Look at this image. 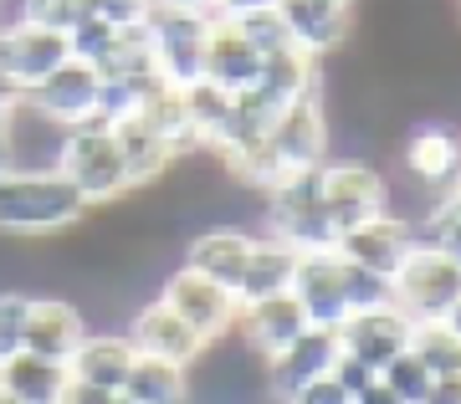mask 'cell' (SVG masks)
I'll use <instances>...</instances> for the list:
<instances>
[{
    "label": "cell",
    "instance_id": "6da1fadb",
    "mask_svg": "<svg viewBox=\"0 0 461 404\" xmlns=\"http://www.w3.org/2000/svg\"><path fill=\"white\" fill-rule=\"evenodd\" d=\"M93 215L62 169H11L0 179V236L11 241H57Z\"/></svg>",
    "mask_w": 461,
    "mask_h": 404
},
{
    "label": "cell",
    "instance_id": "7a4b0ae2",
    "mask_svg": "<svg viewBox=\"0 0 461 404\" xmlns=\"http://www.w3.org/2000/svg\"><path fill=\"white\" fill-rule=\"evenodd\" d=\"M318 169H293L272 190H262V230L257 236H272L293 251H333L339 246V230L329 226L323 194H318Z\"/></svg>",
    "mask_w": 461,
    "mask_h": 404
},
{
    "label": "cell",
    "instance_id": "3957f363",
    "mask_svg": "<svg viewBox=\"0 0 461 404\" xmlns=\"http://www.w3.org/2000/svg\"><path fill=\"white\" fill-rule=\"evenodd\" d=\"M77 194H83L93 211H108L118 200H129V169H123V154H118V139L108 129V118H83L77 129H67L62 159H57Z\"/></svg>",
    "mask_w": 461,
    "mask_h": 404
},
{
    "label": "cell",
    "instance_id": "277c9868",
    "mask_svg": "<svg viewBox=\"0 0 461 404\" xmlns=\"http://www.w3.org/2000/svg\"><path fill=\"white\" fill-rule=\"evenodd\" d=\"M461 297V266L441 246H411V256L400 261L390 276V302H395L415 328L420 323H446Z\"/></svg>",
    "mask_w": 461,
    "mask_h": 404
},
{
    "label": "cell",
    "instance_id": "5b68a950",
    "mask_svg": "<svg viewBox=\"0 0 461 404\" xmlns=\"http://www.w3.org/2000/svg\"><path fill=\"white\" fill-rule=\"evenodd\" d=\"M149 47H154V67L169 87H190L200 82V62H205V36H211V11H190V5H165L154 0L149 11Z\"/></svg>",
    "mask_w": 461,
    "mask_h": 404
},
{
    "label": "cell",
    "instance_id": "8992f818",
    "mask_svg": "<svg viewBox=\"0 0 461 404\" xmlns=\"http://www.w3.org/2000/svg\"><path fill=\"white\" fill-rule=\"evenodd\" d=\"M272 148H277L282 169H318V164L333 159V113H329V97L323 87L318 93L293 97L277 118H272Z\"/></svg>",
    "mask_w": 461,
    "mask_h": 404
},
{
    "label": "cell",
    "instance_id": "52a82bcc",
    "mask_svg": "<svg viewBox=\"0 0 461 404\" xmlns=\"http://www.w3.org/2000/svg\"><path fill=\"white\" fill-rule=\"evenodd\" d=\"M318 194H323L329 226L344 236L384 215V169H375L369 159H329L318 169Z\"/></svg>",
    "mask_w": 461,
    "mask_h": 404
},
{
    "label": "cell",
    "instance_id": "ba28073f",
    "mask_svg": "<svg viewBox=\"0 0 461 404\" xmlns=\"http://www.w3.org/2000/svg\"><path fill=\"white\" fill-rule=\"evenodd\" d=\"M72 57V41L62 31L32 26V21H0V82L11 93H32L36 82H47L57 67Z\"/></svg>",
    "mask_w": 461,
    "mask_h": 404
},
{
    "label": "cell",
    "instance_id": "9c48e42d",
    "mask_svg": "<svg viewBox=\"0 0 461 404\" xmlns=\"http://www.w3.org/2000/svg\"><path fill=\"white\" fill-rule=\"evenodd\" d=\"M159 302H165L175 318H185L200 338H226L230 328H236V318H241L236 297H230L221 282L190 272L185 261L175 266V272H165V282H159Z\"/></svg>",
    "mask_w": 461,
    "mask_h": 404
},
{
    "label": "cell",
    "instance_id": "30bf717a",
    "mask_svg": "<svg viewBox=\"0 0 461 404\" xmlns=\"http://www.w3.org/2000/svg\"><path fill=\"white\" fill-rule=\"evenodd\" d=\"M400 169L436 200L461 190V133L451 123H441V118L415 123L405 133V144H400Z\"/></svg>",
    "mask_w": 461,
    "mask_h": 404
},
{
    "label": "cell",
    "instance_id": "8fae6325",
    "mask_svg": "<svg viewBox=\"0 0 461 404\" xmlns=\"http://www.w3.org/2000/svg\"><path fill=\"white\" fill-rule=\"evenodd\" d=\"M297 308L308 312L313 328H344L348 318V292H344V256L339 251H297L293 266V287Z\"/></svg>",
    "mask_w": 461,
    "mask_h": 404
},
{
    "label": "cell",
    "instance_id": "7c38bea8",
    "mask_svg": "<svg viewBox=\"0 0 461 404\" xmlns=\"http://www.w3.org/2000/svg\"><path fill=\"white\" fill-rule=\"evenodd\" d=\"M0 133H5V144H11V164H16V169H57L62 144H67V123L41 113L26 93H16L0 108Z\"/></svg>",
    "mask_w": 461,
    "mask_h": 404
},
{
    "label": "cell",
    "instance_id": "4fadbf2b",
    "mask_svg": "<svg viewBox=\"0 0 461 404\" xmlns=\"http://www.w3.org/2000/svg\"><path fill=\"white\" fill-rule=\"evenodd\" d=\"M339 354H344V343H339L333 328H308L303 338H293L282 354L267 358V400L287 404L303 384H313V379L333 373Z\"/></svg>",
    "mask_w": 461,
    "mask_h": 404
},
{
    "label": "cell",
    "instance_id": "5bb4252c",
    "mask_svg": "<svg viewBox=\"0 0 461 404\" xmlns=\"http://www.w3.org/2000/svg\"><path fill=\"white\" fill-rule=\"evenodd\" d=\"M123 338L133 343V354L169 358V364H180V369H190V364L205 354V343H211V338H200L185 318H175L159 297H149L144 308H133L129 318H123Z\"/></svg>",
    "mask_w": 461,
    "mask_h": 404
},
{
    "label": "cell",
    "instance_id": "9a60e30c",
    "mask_svg": "<svg viewBox=\"0 0 461 404\" xmlns=\"http://www.w3.org/2000/svg\"><path fill=\"white\" fill-rule=\"evenodd\" d=\"M282 21L293 31V47H303L308 57H333L348 47L354 36V16H359V0H277Z\"/></svg>",
    "mask_w": 461,
    "mask_h": 404
},
{
    "label": "cell",
    "instance_id": "2e32d148",
    "mask_svg": "<svg viewBox=\"0 0 461 404\" xmlns=\"http://www.w3.org/2000/svg\"><path fill=\"white\" fill-rule=\"evenodd\" d=\"M411 333H415V323L395 308V302H379V308L348 312L344 328H339V343H344V354H354L359 364H369V369L379 373L395 354L411 348Z\"/></svg>",
    "mask_w": 461,
    "mask_h": 404
},
{
    "label": "cell",
    "instance_id": "e0dca14e",
    "mask_svg": "<svg viewBox=\"0 0 461 404\" xmlns=\"http://www.w3.org/2000/svg\"><path fill=\"white\" fill-rule=\"evenodd\" d=\"M251 246H257V230H247V226H205L180 246V261L190 266V272L221 282V287L236 297V282H241V272H247Z\"/></svg>",
    "mask_w": 461,
    "mask_h": 404
},
{
    "label": "cell",
    "instance_id": "ac0fdd59",
    "mask_svg": "<svg viewBox=\"0 0 461 404\" xmlns=\"http://www.w3.org/2000/svg\"><path fill=\"white\" fill-rule=\"evenodd\" d=\"M411 246H415V236H411L405 220H395V215H375V220L344 230L333 251H339L344 261H354V266H364V272H375V276L390 282V276L400 272V261L411 256Z\"/></svg>",
    "mask_w": 461,
    "mask_h": 404
},
{
    "label": "cell",
    "instance_id": "d6986e66",
    "mask_svg": "<svg viewBox=\"0 0 461 404\" xmlns=\"http://www.w3.org/2000/svg\"><path fill=\"white\" fill-rule=\"evenodd\" d=\"M98 93H103V77H98V67H87L77 62V57H67L57 72H51L47 82H36L32 103L41 108V113H51L57 123H67V129H77L83 118L98 113Z\"/></svg>",
    "mask_w": 461,
    "mask_h": 404
},
{
    "label": "cell",
    "instance_id": "ffe728a7",
    "mask_svg": "<svg viewBox=\"0 0 461 404\" xmlns=\"http://www.w3.org/2000/svg\"><path fill=\"white\" fill-rule=\"evenodd\" d=\"M87 312L72 302V297H32V318H26V338H21V348H32V354L41 358H57V364H67V358L77 354V343L87 338Z\"/></svg>",
    "mask_w": 461,
    "mask_h": 404
},
{
    "label": "cell",
    "instance_id": "44dd1931",
    "mask_svg": "<svg viewBox=\"0 0 461 404\" xmlns=\"http://www.w3.org/2000/svg\"><path fill=\"white\" fill-rule=\"evenodd\" d=\"M108 129H113L118 154H123V169H129V194L154 190V184L175 169V159H180V154L165 144V133L154 129L144 113H123L118 123H108Z\"/></svg>",
    "mask_w": 461,
    "mask_h": 404
},
{
    "label": "cell",
    "instance_id": "7402d4cb",
    "mask_svg": "<svg viewBox=\"0 0 461 404\" xmlns=\"http://www.w3.org/2000/svg\"><path fill=\"white\" fill-rule=\"evenodd\" d=\"M200 77L226 87V93H247L251 82L262 77V57L247 36L236 31V21L211 16V36H205V62H200Z\"/></svg>",
    "mask_w": 461,
    "mask_h": 404
},
{
    "label": "cell",
    "instance_id": "603a6c76",
    "mask_svg": "<svg viewBox=\"0 0 461 404\" xmlns=\"http://www.w3.org/2000/svg\"><path fill=\"white\" fill-rule=\"evenodd\" d=\"M308 312L297 308L293 292H277V297H262V302H251V308H241V318H236V333L257 348L262 358L282 354L293 338H303L308 333Z\"/></svg>",
    "mask_w": 461,
    "mask_h": 404
},
{
    "label": "cell",
    "instance_id": "cb8c5ba5",
    "mask_svg": "<svg viewBox=\"0 0 461 404\" xmlns=\"http://www.w3.org/2000/svg\"><path fill=\"white\" fill-rule=\"evenodd\" d=\"M129 364H133V343L118 333H103V328H87V338L77 343V354L67 358V373L77 384H93V389H108L118 394L123 379H129Z\"/></svg>",
    "mask_w": 461,
    "mask_h": 404
},
{
    "label": "cell",
    "instance_id": "d4e9b609",
    "mask_svg": "<svg viewBox=\"0 0 461 404\" xmlns=\"http://www.w3.org/2000/svg\"><path fill=\"white\" fill-rule=\"evenodd\" d=\"M67 384H72L67 364L41 358V354H32V348H16V354L0 358V389L21 404H62Z\"/></svg>",
    "mask_w": 461,
    "mask_h": 404
},
{
    "label": "cell",
    "instance_id": "484cf974",
    "mask_svg": "<svg viewBox=\"0 0 461 404\" xmlns=\"http://www.w3.org/2000/svg\"><path fill=\"white\" fill-rule=\"evenodd\" d=\"M293 266H297V251L293 246L272 241V236H257L247 256V272L236 282V308H251V302H262V297H277V292L293 287Z\"/></svg>",
    "mask_w": 461,
    "mask_h": 404
},
{
    "label": "cell",
    "instance_id": "4316f807",
    "mask_svg": "<svg viewBox=\"0 0 461 404\" xmlns=\"http://www.w3.org/2000/svg\"><path fill=\"white\" fill-rule=\"evenodd\" d=\"M118 394H123V400H139V404H185L190 400V369L169 364V358L133 354L129 379H123Z\"/></svg>",
    "mask_w": 461,
    "mask_h": 404
},
{
    "label": "cell",
    "instance_id": "83f0119b",
    "mask_svg": "<svg viewBox=\"0 0 461 404\" xmlns=\"http://www.w3.org/2000/svg\"><path fill=\"white\" fill-rule=\"evenodd\" d=\"M185 93V113H190V123H195L200 133V148H211L221 133H226L230 113H236V93H226V87H215V82H190V87H180Z\"/></svg>",
    "mask_w": 461,
    "mask_h": 404
},
{
    "label": "cell",
    "instance_id": "f1b7e54d",
    "mask_svg": "<svg viewBox=\"0 0 461 404\" xmlns=\"http://www.w3.org/2000/svg\"><path fill=\"white\" fill-rule=\"evenodd\" d=\"M411 354L430 369V379H451L461 373V338L446 323H420L411 333Z\"/></svg>",
    "mask_w": 461,
    "mask_h": 404
},
{
    "label": "cell",
    "instance_id": "f546056e",
    "mask_svg": "<svg viewBox=\"0 0 461 404\" xmlns=\"http://www.w3.org/2000/svg\"><path fill=\"white\" fill-rule=\"evenodd\" d=\"M226 21H236V31L257 47V57H262V62L293 47V31H287V21H282L277 5H272V11H251V16H226Z\"/></svg>",
    "mask_w": 461,
    "mask_h": 404
},
{
    "label": "cell",
    "instance_id": "4dcf8cb0",
    "mask_svg": "<svg viewBox=\"0 0 461 404\" xmlns=\"http://www.w3.org/2000/svg\"><path fill=\"white\" fill-rule=\"evenodd\" d=\"M67 41H72V57H77V62L103 72L108 57H113V47H118V26H108V21H98V16H83L67 31Z\"/></svg>",
    "mask_w": 461,
    "mask_h": 404
},
{
    "label": "cell",
    "instance_id": "1f68e13d",
    "mask_svg": "<svg viewBox=\"0 0 461 404\" xmlns=\"http://www.w3.org/2000/svg\"><path fill=\"white\" fill-rule=\"evenodd\" d=\"M379 379H384V384H390V394H400L405 404H420V400L430 394V369L411 354V348L390 358V364L379 369Z\"/></svg>",
    "mask_w": 461,
    "mask_h": 404
},
{
    "label": "cell",
    "instance_id": "d6a6232c",
    "mask_svg": "<svg viewBox=\"0 0 461 404\" xmlns=\"http://www.w3.org/2000/svg\"><path fill=\"white\" fill-rule=\"evenodd\" d=\"M21 21H32V26H47V31H72L77 21L87 16V0H21Z\"/></svg>",
    "mask_w": 461,
    "mask_h": 404
},
{
    "label": "cell",
    "instance_id": "836d02e7",
    "mask_svg": "<svg viewBox=\"0 0 461 404\" xmlns=\"http://www.w3.org/2000/svg\"><path fill=\"white\" fill-rule=\"evenodd\" d=\"M26 318H32V292L5 287L0 292V358L21 348V338H26Z\"/></svg>",
    "mask_w": 461,
    "mask_h": 404
},
{
    "label": "cell",
    "instance_id": "e575fe53",
    "mask_svg": "<svg viewBox=\"0 0 461 404\" xmlns=\"http://www.w3.org/2000/svg\"><path fill=\"white\" fill-rule=\"evenodd\" d=\"M344 292H348V312H364V308H379L390 302V282L375 272H364L354 261H344Z\"/></svg>",
    "mask_w": 461,
    "mask_h": 404
},
{
    "label": "cell",
    "instance_id": "d590c367",
    "mask_svg": "<svg viewBox=\"0 0 461 404\" xmlns=\"http://www.w3.org/2000/svg\"><path fill=\"white\" fill-rule=\"evenodd\" d=\"M149 11H154V0H87V16L108 21V26H144Z\"/></svg>",
    "mask_w": 461,
    "mask_h": 404
},
{
    "label": "cell",
    "instance_id": "8d00e7d4",
    "mask_svg": "<svg viewBox=\"0 0 461 404\" xmlns=\"http://www.w3.org/2000/svg\"><path fill=\"white\" fill-rule=\"evenodd\" d=\"M287 404H354V394H348V389L339 384L333 373H323V379H313V384L297 389V394H293Z\"/></svg>",
    "mask_w": 461,
    "mask_h": 404
},
{
    "label": "cell",
    "instance_id": "74e56055",
    "mask_svg": "<svg viewBox=\"0 0 461 404\" xmlns=\"http://www.w3.org/2000/svg\"><path fill=\"white\" fill-rule=\"evenodd\" d=\"M333 379H339V384H344L348 394H364V389L375 384L379 373L369 369V364H359L354 354H339V364H333Z\"/></svg>",
    "mask_w": 461,
    "mask_h": 404
},
{
    "label": "cell",
    "instance_id": "f35d334b",
    "mask_svg": "<svg viewBox=\"0 0 461 404\" xmlns=\"http://www.w3.org/2000/svg\"><path fill=\"white\" fill-rule=\"evenodd\" d=\"M420 404H461V373H451V379H430V394Z\"/></svg>",
    "mask_w": 461,
    "mask_h": 404
},
{
    "label": "cell",
    "instance_id": "ab89813d",
    "mask_svg": "<svg viewBox=\"0 0 461 404\" xmlns=\"http://www.w3.org/2000/svg\"><path fill=\"white\" fill-rule=\"evenodd\" d=\"M113 400L118 394H108V389H93V384H77V379H72L62 404H113Z\"/></svg>",
    "mask_w": 461,
    "mask_h": 404
},
{
    "label": "cell",
    "instance_id": "60d3db41",
    "mask_svg": "<svg viewBox=\"0 0 461 404\" xmlns=\"http://www.w3.org/2000/svg\"><path fill=\"white\" fill-rule=\"evenodd\" d=\"M277 0H215V16H251V11H272Z\"/></svg>",
    "mask_w": 461,
    "mask_h": 404
},
{
    "label": "cell",
    "instance_id": "b9f144b4",
    "mask_svg": "<svg viewBox=\"0 0 461 404\" xmlns=\"http://www.w3.org/2000/svg\"><path fill=\"white\" fill-rule=\"evenodd\" d=\"M354 404H405V400H400V394H390V384H384V379H375L364 394H354Z\"/></svg>",
    "mask_w": 461,
    "mask_h": 404
},
{
    "label": "cell",
    "instance_id": "7bdbcfd3",
    "mask_svg": "<svg viewBox=\"0 0 461 404\" xmlns=\"http://www.w3.org/2000/svg\"><path fill=\"white\" fill-rule=\"evenodd\" d=\"M11 169H16V164H11V144H5V133H0V179L11 175Z\"/></svg>",
    "mask_w": 461,
    "mask_h": 404
},
{
    "label": "cell",
    "instance_id": "ee69618b",
    "mask_svg": "<svg viewBox=\"0 0 461 404\" xmlns=\"http://www.w3.org/2000/svg\"><path fill=\"white\" fill-rule=\"evenodd\" d=\"M165 5H190V11H211L215 16V0H165Z\"/></svg>",
    "mask_w": 461,
    "mask_h": 404
},
{
    "label": "cell",
    "instance_id": "f6af8a7d",
    "mask_svg": "<svg viewBox=\"0 0 461 404\" xmlns=\"http://www.w3.org/2000/svg\"><path fill=\"white\" fill-rule=\"evenodd\" d=\"M446 328H451V333L461 338V297H456V308H451V318H446Z\"/></svg>",
    "mask_w": 461,
    "mask_h": 404
},
{
    "label": "cell",
    "instance_id": "bcb514c9",
    "mask_svg": "<svg viewBox=\"0 0 461 404\" xmlns=\"http://www.w3.org/2000/svg\"><path fill=\"white\" fill-rule=\"evenodd\" d=\"M0 404H21V400H11V394H5V389H0Z\"/></svg>",
    "mask_w": 461,
    "mask_h": 404
},
{
    "label": "cell",
    "instance_id": "7dc6e473",
    "mask_svg": "<svg viewBox=\"0 0 461 404\" xmlns=\"http://www.w3.org/2000/svg\"><path fill=\"white\" fill-rule=\"evenodd\" d=\"M113 404H139V400H123V394H118V400H113Z\"/></svg>",
    "mask_w": 461,
    "mask_h": 404
},
{
    "label": "cell",
    "instance_id": "c3c4849f",
    "mask_svg": "<svg viewBox=\"0 0 461 404\" xmlns=\"http://www.w3.org/2000/svg\"><path fill=\"white\" fill-rule=\"evenodd\" d=\"M0 21H5V0H0Z\"/></svg>",
    "mask_w": 461,
    "mask_h": 404
},
{
    "label": "cell",
    "instance_id": "681fc988",
    "mask_svg": "<svg viewBox=\"0 0 461 404\" xmlns=\"http://www.w3.org/2000/svg\"><path fill=\"white\" fill-rule=\"evenodd\" d=\"M456 21H461V5H456Z\"/></svg>",
    "mask_w": 461,
    "mask_h": 404
}]
</instances>
